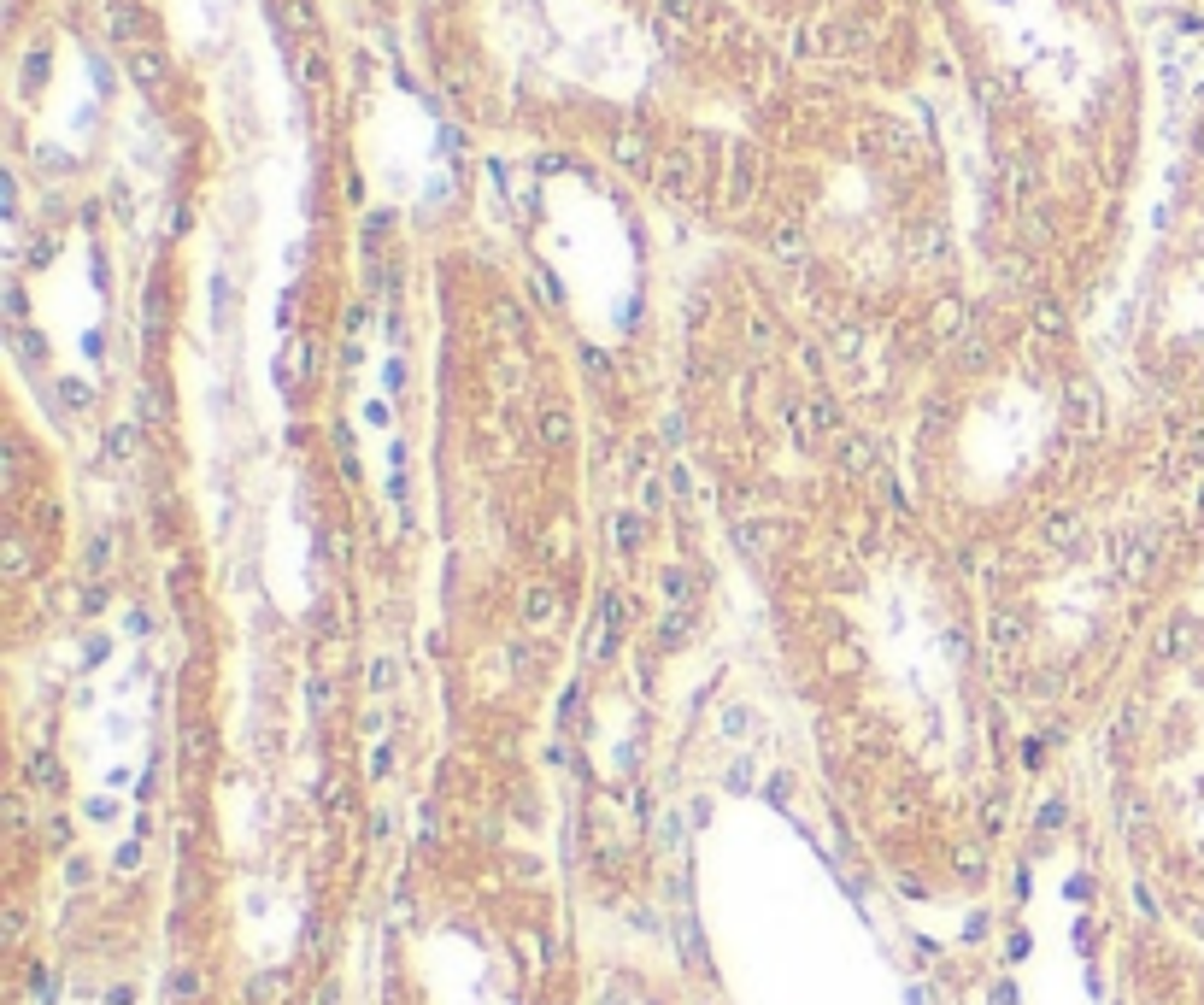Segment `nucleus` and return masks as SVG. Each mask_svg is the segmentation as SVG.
I'll list each match as a JSON object with an SVG mask.
<instances>
[{
	"instance_id": "nucleus-5",
	"label": "nucleus",
	"mask_w": 1204,
	"mask_h": 1005,
	"mask_svg": "<svg viewBox=\"0 0 1204 1005\" xmlns=\"http://www.w3.org/2000/svg\"><path fill=\"white\" fill-rule=\"evenodd\" d=\"M758 24L770 29L782 48L875 88H905L923 71V12L928 0H734Z\"/></svg>"
},
{
	"instance_id": "nucleus-2",
	"label": "nucleus",
	"mask_w": 1204,
	"mask_h": 1005,
	"mask_svg": "<svg viewBox=\"0 0 1204 1005\" xmlns=\"http://www.w3.org/2000/svg\"><path fill=\"white\" fill-rule=\"evenodd\" d=\"M981 118V242L999 288L1064 307L1117 265L1146 83L1122 0H928Z\"/></svg>"
},
{
	"instance_id": "nucleus-4",
	"label": "nucleus",
	"mask_w": 1204,
	"mask_h": 1005,
	"mask_svg": "<svg viewBox=\"0 0 1204 1005\" xmlns=\"http://www.w3.org/2000/svg\"><path fill=\"white\" fill-rule=\"evenodd\" d=\"M1128 364L1146 406L1204 429V94L1187 112L1170 189L1140 253L1128 307Z\"/></svg>"
},
{
	"instance_id": "nucleus-3",
	"label": "nucleus",
	"mask_w": 1204,
	"mask_h": 1005,
	"mask_svg": "<svg viewBox=\"0 0 1204 1005\" xmlns=\"http://www.w3.org/2000/svg\"><path fill=\"white\" fill-rule=\"evenodd\" d=\"M1204 577V429L1163 406L1111 418L1052 500L993 547L981 647L1016 706L1075 712Z\"/></svg>"
},
{
	"instance_id": "nucleus-1",
	"label": "nucleus",
	"mask_w": 1204,
	"mask_h": 1005,
	"mask_svg": "<svg viewBox=\"0 0 1204 1005\" xmlns=\"http://www.w3.org/2000/svg\"><path fill=\"white\" fill-rule=\"evenodd\" d=\"M465 118L553 141L740 229L817 65L734 0H429Z\"/></svg>"
}]
</instances>
